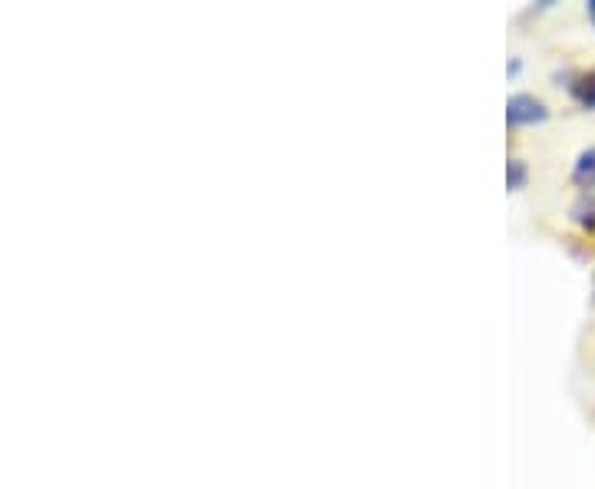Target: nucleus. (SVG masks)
I'll return each mask as SVG.
<instances>
[{"label":"nucleus","instance_id":"nucleus-1","mask_svg":"<svg viewBox=\"0 0 595 489\" xmlns=\"http://www.w3.org/2000/svg\"><path fill=\"white\" fill-rule=\"evenodd\" d=\"M506 120H509V126H533V123H546L549 110L540 97L517 93V97H509V103H506Z\"/></svg>","mask_w":595,"mask_h":489},{"label":"nucleus","instance_id":"nucleus-2","mask_svg":"<svg viewBox=\"0 0 595 489\" xmlns=\"http://www.w3.org/2000/svg\"><path fill=\"white\" fill-rule=\"evenodd\" d=\"M572 97H575L585 110H595V66L575 76V84H572Z\"/></svg>","mask_w":595,"mask_h":489},{"label":"nucleus","instance_id":"nucleus-3","mask_svg":"<svg viewBox=\"0 0 595 489\" xmlns=\"http://www.w3.org/2000/svg\"><path fill=\"white\" fill-rule=\"evenodd\" d=\"M572 179H575L579 186H595V146L585 149V152H579L575 170H572Z\"/></svg>","mask_w":595,"mask_h":489},{"label":"nucleus","instance_id":"nucleus-4","mask_svg":"<svg viewBox=\"0 0 595 489\" xmlns=\"http://www.w3.org/2000/svg\"><path fill=\"white\" fill-rule=\"evenodd\" d=\"M506 183H509V189H523L526 186V166H523V159H509Z\"/></svg>","mask_w":595,"mask_h":489},{"label":"nucleus","instance_id":"nucleus-5","mask_svg":"<svg viewBox=\"0 0 595 489\" xmlns=\"http://www.w3.org/2000/svg\"><path fill=\"white\" fill-rule=\"evenodd\" d=\"M588 17H592V24H595V0H588Z\"/></svg>","mask_w":595,"mask_h":489}]
</instances>
